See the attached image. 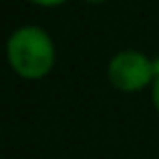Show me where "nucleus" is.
<instances>
[{"label": "nucleus", "instance_id": "nucleus-3", "mask_svg": "<svg viewBox=\"0 0 159 159\" xmlns=\"http://www.w3.org/2000/svg\"><path fill=\"white\" fill-rule=\"evenodd\" d=\"M31 2H35V5H42V7H57V5L66 2V0H31Z\"/></svg>", "mask_w": 159, "mask_h": 159}, {"label": "nucleus", "instance_id": "nucleus-4", "mask_svg": "<svg viewBox=\"0 0 159 159\" xmlns=\"http://www.w3.org/2000/svg\"><path fill=\"white\" fill-rule=\"evenodd\" d=\"M152 100H155V107H157V111H159V76H157V81H155V85H152Z\"/></svg>", "mask_w": 159, "mask_h": 159}, {"label": "nucleus", "instance_id": "nucleus-5", "mask_svg": "<svg viewBox=\"0 0 159 159\" xmlns=\"http://www.w3.org/2000/svg\"><path fill=\"white\" fill-rule=\"evenodd\" d=\"M87 2H105V0H87Z\"/></svg>", "mask_w": 159, "mask_h": 159}, {"label": "nucleus", "instance_id": "nucleus-2", "mask_svg": "<svg viewBox=\"0 0 159 159\" xmlns=\"http://www.w3.org/2000/svg\"><path fill=\"white\" fill-rule=\"evenodd\" d=\"M107 74H109V81L113 83V87H118L122 92H135L152 81L155 66L148 61L146 55H142L137 50H122L109 61Z\"/></svg>", "mask_w": 159, "mask_h": 159}, {"label": "nucleus", "instance_id": "nucleus-1", "mask_svg": "<svg viewBox=\"0 0 159 159\" xmlns=\"http://www.w3.org/2000/svg\"><path fill=\"white\" fill-rule=\"evenodd\" d=\"M11 68L24 79H42L55 66V44L39 26H22L7 42Z\"/></svg>", "mask_w": 159, "mask_h": 159}]
</instances>
